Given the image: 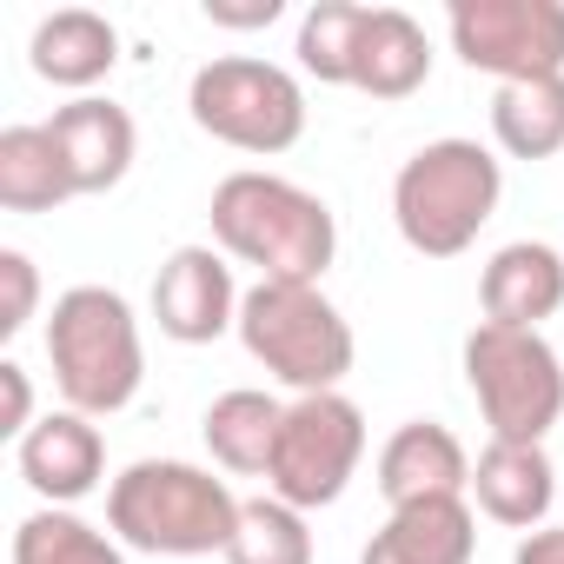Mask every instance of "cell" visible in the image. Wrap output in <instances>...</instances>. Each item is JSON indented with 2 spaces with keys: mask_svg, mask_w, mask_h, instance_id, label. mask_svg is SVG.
<instances>
[{
  "mask_svg": "<svg viewBox=\"0 0 564 564\" xmlns=\"http://www.w3.org/2000/svg\"><path fill=\"white\" fill-rule=\"evenodd\" d=\"M213 239H219V252L259 265V279L319 286L339 252V219L319 193L246 166L213 186Z\"/></svg>",
  "mask_w": 564,
  "mask_h": 564,
  "instance_id": "cell-1",
  "label": "cell"
},
{
  "mask_svg": "<svg viewBox=\"0 0 564 564\" xmlns=\"http://www.w3.org/2000/svg\"><path fill=\"white\" fill-rule=\"evenodd\" d=\"M107 531L147 557H213L239 531V498L186 458H140L107 491Z\"/></svg>",
  "mask_w": 564,
  "mask_h": 564,
  "instance_id": "cell-2",
  "label": "cell"
},
{
  "mask_svg": "<svg viewBox=\"0 0 564 564\" xmlns=\"http://www.w3.org/2000/svg\"><path fill=\"white\" fill-rule=\"evenodd\" d=\"M47 359L67 412L80 419H113L140 399L147 379V346L140 319L113 286H67L47 319Z\"/></svg>",
  "mask_w": 564,
  "mask_h": 564,
  "instance_id": "cell-3",
  "label": "cell"
},
{
  "mask_svg": "<svg viewBox=\"0 0 564 564\" xmlns=\"http://www.w3.org/2000/svg\"><path fill=\"white\" fill-rule=\"evenodd\" d=\"M498 199H505V166L478 140H432L392 180L399 239L425 259H458L491 226Z\"/></svg>",
  "mask_w": 564,
  "mask_h": 564,
  "instance_id": "cell-4",
  "label": "cell"
},
{
  "mask_svg": "<svg viewBox=\"0 0 564 564\" xmlns=\"http://www.w3.org/2000/svg\"><path fill=\"white\" fill-rule=\"evenodd\" d=\"M239 346L279 379L306 392H339V379L359 359V339L346 326V313L319 293V286H279V279H259V286L239 300Z\"/></svg>",
  "mask_w": 564,
  "mask_h": 564,
  "instance_id": "cell-5",
  "label": "cell"
},
{
  "mask_svg": "<svg viewBox=\"0 0 564 564\" xmlns=\"http://www.w3.org/2000/svg\"><path fill=\"white\" fill-rule=\"evenodd\" d=\"M465 386L505 445H544V432L564 419V359L544 333L478 319L465 333Z\"/></svg>",
  "mask_w": 564,
  "mask_h": 564,
  "instance_id": "cell-6",
  "label": "cell"
},
{
  "mask_svg": "<svg viewBox=\"0 0 564 564\" xmlns=\"http://www.w3.org/2000/svg\"><path fill=\"white\" fill-rule=\"evenodd\" d=\"M186 113L199 133H213L219 147L239 153H286L306 133V87L252 54H219L193 74L186 87Z\"/></svg>",
  "mask_w": 564,
  "mask_h": 564,
  "instance_id": "cell-7",
  "label": "cell"
},
{
  "mask_svg": "<svg viewBox=\"0 0 564 564\" xmlns=\"http://www.w3.org/2000/svg\"><path fill=\"white\" fill-rule=\"evenodd\" d=\"M366 458V412L346 392H306L279 419V445H272V471L265 491L293 511H319L339 505L346 485L359 478Z\"/></svg>",
  "mask_w": 564,
  "mask_h": 564,
  "instance_id": "cell-8",
  "label": "cell"
},
{
  "mask_svg": "<svg viewBox=\"0 0 564 564\" xmlns=\"http://www.w3.org/2000/svg\"><path fill=\"white\" fill-rule=\"evenodd\" d=\"M452 54L471 74L511 80H564V0H452Z\"/></svg>",
  "mask_w": 564,
  "mask_h": 564,
  "instance_id": "cell-9",
  "label": "cell"
},
{
  "mask_svg": "<svg viewBox=\"0 0 564 564\" xmlns=\"http://www.w3.org/2000/svg\"><path fill=\"white\" fill-rule=\"evenodd\" d=\"M239 300L246 293L232 286V265L213 246H173L153 279V319L180 346H213L226 326H239Z\"/></svg>",
  "mask_w": 564,
  "mask_h": 564,
  "instance_id": "cell-10",
  "label": "cell"
},
{
  "mask_svg": "<svg viewBox=\"0 0 564 564\" xmlns=\"http://www.w3.org/2000/svg\"><path fill=\"white\" fill-rule=\"evenodd\" d=\"M47 133H54V147H61V160H67L80 199H87V193H113V186L133 173V153H140L133 113L113 107V100H100V94L54 107Z\"/></svg>",
  "mask_w": 564,
  "mask_h": 564,
  "instance_id": "cell-11",
  "label": "cell"
},
{
  "mask_svg": "<svg viewBox=\"0 0 564 564\" xmlns=\"http://www.w3.org/2000/svg\"><path fill=\"white\" fill-rule=\"evenodd\" d=\"M14 465H21V478H28V491H41L47 505H80L94 485H100V471H107V438H100V425L94 419H80V412H47L21 445H14Z\"/></svg>",
  "mask_w": 564,
  "mask_h": 564,
  "instance_id": "cell-12",
  "label": "cell"
},
{
  "mask_svg": "<svg viewBox=\"0 0 564 564\" xmlns=\"http://www.w3.org/2000/svg\"><path fill=\"white\" fill-rule=\"evenodd\" d=\"M478 300L491 326H518L538 333L557 306H564V252L544 239H511L491 252L485 279H478Z\"/></svg>",
  "mask_w": 564,
  "mask_h": 564,
  "instance_id": "cell-13",
  "label": "cell"
},
{
  "mask_svg": "<svg viewBox=\"0 0 564 564\" xmlns=\"http://www.w3.org/2000/svg\"><path fill=\"white\" fill-rule=\"evenodd\" d=\"M379 491H386L392 511L399 505H425V498H465L471 491V458H465V445L445 425L412 419L379 452Z\"/></svg>",
  "mask_w": 564,
  "mask_h": 564,
  "instance_id": "cell-14",
  "label": "cell"
},
{
  "mask_svg": "<svg viewBox=\"0 0 564 564\" xmlns=\"http://www.w3.org/2000/svg\"><path fill=\"white\" fill-rule=\"evenodd\" d=\"M471 498L485 518L511 524V531H538L551 518V498H557V471L544 458V445H505L491 438L471 465Z\"/></svg>",
  "mask_w": 564,
  "mask_h": 564,
  "instance_id": "cell-15",
  "label": "cell"
},
{
  "mask_svg": "<svg viewBox=\"0 0 564 564\" xmlns=\"http://www.w3.org/2000/svg\"><path fill=\"white\" fill-rule=\"evenodd\" d=\"M478 551V524L465 498H425V505H399L386 518V531H372L359 564H471Z\"/></svg>",
  "mask_w": 564,
  "mask_h": 564,
  "instance_id": "cell-16",
  "label": "cell"
},
{
  "mask_svg": "<svg viewBox=\"0 0 564 564\" xmlns=\"http://www.w3.org/2000/svg\"><path fill=\"white\" fill-rule=\"evenodd\" d=\"M432 80V41L405 8H366L359 54H352V87L372 100H405Z\"/></svg>",
  "mask_w": 564,
  "mask_h": 564,
  "instance_id": "cell-17",
  "label": "cell"
},
{
  "mask_svg": "<svg viewBox=\"0 0 564 564\" xmlns=\"http://www.w3.org/2000/svg\"><path fill=\"white\" fill-rule=\"evenodd\" d=\"M28 61H34L41 80L74 87V94L87 100V87H100V80L113 74V61H120V34H113V21L94 14V8H61V14H47V21L34 28Z\"/></svg>",
  "mask_w": 564,
  "mask_h": 564,
  "instance_id": "cell-18",
  "label": "cell"
},
{
  "mask_svg": "<svg viewBox=\"0 0 564 564\" xmlns=\"http://www.w3.org/2000/svg\"><path fill=\"white\" fill-rule=\"evenodd\" d=\"M279 419H286V405H279V399L239 386V392H219V399L206 405V425H199V432H206V452H213L226 471L265 478V471H272V445H279Z\"/></svg>",
  "mask_w": 564,
  "mask_h": 564,
  "instance_id": "cell-19",
  "label": "cell"
},
{
  "mask_svg": "<svg viewBox=\"0 0 564 564\" xmlns=\"http://www.w3.org/2000/svg\"><path fill=\"white\" fill-rule=\"evenodd\" d=\"M67 199H80V193H74V173H67L47 127H8L0 133V206L8 213H54Z\"/></svg>",
  "mask_w": 564,
  "mask_h": 564,
  "instance_id": "cell-20",
  "label": "cell"
},
{
  "mask_svg": "<svg viewBox=\"0 0 564 564\" xmlns=\"http://www.w3.org/2000/svg\"><path fill=\"white\" fill-rule=\"evenodd\" d=\"M491 140L511 160L564 153V80H511L491 94Z\"/></svg>",
  "mask_w": 564,
  "mask_h": 564,
  "instance_id": "cell-21",
  "label": "cell"
},
{
  "mask_svg": "<svg viewBox=\"0 0 564 564\" xmlns=\"http://www.w3.org/2000/svg\"><path fill=\"white\" fill-rule=\"evenodd\" d=\"M14 564H127V551H120V538L94 531L87 518L41 505L14 524Z\"/></svg>",
  "mask_w": 564,
  "mask_h": 564,
  "instance_id": "cell-22",
  "label": "cell"
},
{
  "mask_svg": "<svg viewBox=\"0 0 564 564\" xmlns=\"http://www.w3.org/2000/svg\"><path fill=\"white\" fill-rule=\"evenodd\" d=\"M226 564H313L306 511L279 505L272 491H265V498H246V505H239V531H232V544H226Z\"/></svg>",
  "mask_w": 564,
  "mask_h": 564,
  "instance_id": "cell-23",
  "label": "cell"
},
{
  "mask_svg": "<svg viewBox=\"0 0 564 564\" xmlns=\"http://www.w3.org/2000/svg\"><path fill=\"white\" fill-rule=\"evenodd\" d=\"M359 28L366 8L359 0H313L306 21H300V67L326 87H352V54H359Z\"/></svg>",
  "mask_w": 564,
  "mask_h": 564,
  "instance_id": "cell-24",
  "label": "cell"
},
{
  "mask_svg": "<svg viewBox=\"0 0 564 564\" xmlns=\"http://www.w3.org/2000/svg\"><path fill=\"white\" fill-rule=\"evenodd\" d=\"M0 286H8V300H0V339H14V333H28V319L41 306V272L21 246L0 252Z\"/></svg>",
  "mask_w": 564,
  "mask_h": 564,
  "instance_id": "cell-25",
  "label": "cell"
},
{
  "mask_svg": "<svg viewBox=\"0 0 564 564\" xmlns=\"http://www.w3.org/2000/svg\"><path fill=\"white\" fill-rule=\"evenodd\" d=\"M34 425H41V419H34V386H28V366H14V359H8V366H0V432H8V438L21 445Z\"/></svg>",
  "mask_w": 564,
  "mask_h": 564,
  "instance_id": "cell-26",
  "label": "cell"
},
{
  "mask_svg": "<svg viewBox=\"0 0 564 564\" xmlns=\"http://www.w3.org/2000/svg\"><path fill=\"white\" fill-rule=\"evenodd\" d=\"M279 14H286V8H279V0H206V21L213 28H272Z\"/></svg>",
  "mask_w": 564,
  "mask_h": 564,
  "instance_id": "cell-27",
  "label": "cell"
},
{
  "mask_svg": "<svg viewBox=\"0 0 564 564\" xmlns=\"http://www.w3.org/2000/svg\"><path fill=\"white\" fill-rule=\"evenodd\" d=\"M511 564H564V524H538V531H524V544L511 551Z\"/></svg>",
  "mask_w": 564,
  "mask_h": 564,
  "instance_id": "cell-28",
  "label": "cell"
}]
</instances>
